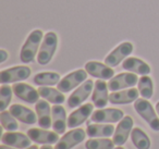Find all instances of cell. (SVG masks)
I'll return each instance as SVG.
<instances>
[{
    "instance_id": "cell-14",
    "label": "cell",
    "mask_w": 159,
    "mask_h": 149,
    "mask_svg": "<svg viewBox=\"0 0 159 149\" xmlns=\"http://www.w3.org/2000/svg\"><path fill=\"white\" fill-rule=\"evenodd\" d=\"M85 70L89 75L99 79H111L115 76V70L106 63L98 61H89L85 64Z\"/></svg>"
},
{
    "instance_id": "cell-28",
    "label": "cell",
    "mask_w": 159,
    "mask_h": 149,
    "mask_svg": "<svg viewBox=\"0 0 159 149\" xmlns=\"http://www.w3.org/2000/svg\"><path fill=\"white\" fill-rule=\"evenodd\" d=\"M86 149H113L115 142L108 137H97L91 138L85 142Z\"/></svg>"
},
{
    "instance_id": "cell-7",
    "label": "cell",
    "mask_w": 159,
    "mask_h": 149,
    "mask_svg": "<svg viewBox=\"0 0 159 149\" xmlns=\"http://www.w3.org/2000/svg\"><path fill=\"white\" fill-rule=\"evenodd\" d=\"M94 86H95V83L92 79H86L82 85H80L70 95V97L68 98V102H66L68 107L71 109H74V108H77L79 106L82 105L92 94Z\"/></svg>"
},
{
    "instance_id": "cell-18",
    "label": "cell",
    "mask_w": 159,
    "mask_h": 149,
    "mask_svg": "<svg viewBox=\"0 0 159 149\" xmlns=\"http://www.w3.org/2000/svg\"><path fill=\"white\" fill-rule=\"evenodd\" d=\"M108 84L104 79H97L94 86V92L92 95V101L94 106L98 109H102L109 102V95L108 94Z\"/></svg>"
},
{
    "instance_id": "cell-36",
    "label": "cell",
    "mask_w": 159,
    "mask_h": 149,
    "mask_svg": "<svg viewBox=\"0 0 159 149\" xmlns=\"http://www.w3.org/2000/svg\"><path fill=\"white\" fill-rule=\"evenodd\" d=\"M113 149H124L123 146H118V147H115Z\"/></svg>"
},
{
    "instance_id": "cell-11",
    "label": "cell",
    "mask_w": 159,
    "mask_h": 149,
    "mask_svg": "<svg viewBox=\"0 0 159 149\" xmlns=\"http://www.w3.org/2000/svg\"><path fill=\"white\" fill-rule=\"evenodd\" d=\"M94 112V103H84L80 106L79 109L73 111L68 118V127L76 129L80 125H82L89 116H92Z\"/></svg>"
},
{
    "instance_id": "cell-26",
    "label": "cell",
    "mask_w": 159,
    "mask_h": 149,
    "mask_svg": "<svg viewBox=\"0 0 159 149\" xmlns=\"http://www.w3.org/2000/svg\"><path fill=\"white\" fill-rule=\"evenodd\" d=\"M60 81V74L57 72H40L37 73L33 79V82L38 86L58 85Z\"/></svg>"
},
{
    "instance_id": "cell-8",
    "label": "cell",
    "mask_w": 159,
    "mask_h": 149,
    "mask_svg": "<svg viewBox=\"0 0 159 149\" xmlns=\"http://www.w3.org/2000/svg\"><path fill=\"white\" fill-rule=\"evenodd\" d=\"M139 76L135 73H120V74L113 76L111 79H109L108 88L110 92H118V90H122L124 88H131L139 83Z\"/></svg>"
},
{
    "instance_id": "cell-17",
    "label": "cell",
    "mask_w": 159,
    "mask_h": 149,
    "mask_svg": "<svg viewBox=\"0 0 159 149\" xmlns=\"http://www.w3.org/2000/svg\"><path fill=\"white\" fill-rule=\"evenodd\" d=\"M27 135L33 142L37 144H57L59 142V134L56 132L48 131L46 129H30Z\"/></svg>"
},
{
    "instance_id": "cell-12",
    "label": "cell",
    "mask_w": 159,
    "mask_h": 149,
    "mask_svg": "<svg viewBox=\"0 0 159 149\" xmlns=\"http://www.w3.org/2000/svg\"><path fill=\"white\" fill-rule=\"evenodd\" d=\"M134 121L130 115H124V118L119 122L118 126L116 127L115 134H113V142L117 146H123L128 140L131 132L133 129Z\"/></svg>"
},
{
    "instance_id": "cell-35",
    "label": "cell",
    "mask_w": 159,
    "mask_h": 149,
    "mask_svg": "<svg viewBox=\"0 0 159 149\" xmlns=\"http://www.w3.org/2000/svg\"><path fill=\"white\" fill-rule=\"evenodd\" d=\"M156 111H157V113H158V115H159V101L156 103Z\"/></svg>"
},
{
    "instance_id": "cell-19",
    "label": "cell",
    "mask_w": 159,
    "mask_h": 149,
    "mask_svg": "<svg viewBox=\"0 0 159 149\" xmlns=\"http://www.w3.org/2000/svg\"><path fill=\"white\" fill-rule=\"evenodd\" d=\"M139 89L134 87L111 92V94L109 95V102L112 105H129L131 102H135V100L139 99Z\"/></svg>"
},
{
    "instance_id": "cell-27",
    "label": "cell",
    "mask_w": 159,
    "mask_h": 149,
    "mask_svg": "<svg viewBox=\"0 0 159 149\" xmlns=\"http://www.w3.org/2000/svg\"><path fill=\"white\" fill-rule=\"evenodd\" d=\"M137 89H139L142 98L149 100L154 95V83H152V79H150V76L143 75L142 77H139V83H137Z\"/></svg>"
},
{
    "instance_id": "cell-20",
    "label": "cell",
    "mask_w": 159,
    "mask_h": 149,
    "mask_svg": "<svg viewBox=\"0 0 159 149\" xmlns=\"http://www.w3.org/2000/svg\"><path fill=\"white\" fill-rule=\"evenodd\" d=\"M9 111L11 114L16 119V120L21 121L24 124L33 125L36 122H38L37 114L30 108L25 107L23 105H19V103H14L10 107Z\"/></svg>"
},
{
    "instance_id": "cell-30",
    "label": "cell",
    "mask_w": 159,
    "mask_h": 149,
    "mask_svg": "<svg viewBox=\"0 0 159 149\" xmlns=\"http://www.w3.org/2000/svg\"><path fill=\"white\" fill-rule=\"evenodd\" d=\"M13 89L10 87V85L2 84L0 87V110L5 111L9 103L12 100V95H13Z\"/></svg>"
},
{
    "instance_id": "cell-5",
    "label": "cell",
    "mask_w": 159,
    "mask_h": 149,
    "mask_svg": "<svg viewBox=\"0 0 159 149\" xmlns=\"http://www.w3.org/2000/svg\"><path fill=\"white\" fill-rule=\"evenodd\" d=\"M32 74L31 68L27 65H16L6 69L0 72V82L1 84L19 83L21 81L27 79Z\"/></svg>"
},
{
    "instance_id": "cell-9",
    "label": "cell",
    "mask_w": 159,
    "mask_h": 149,
    "mask_svg": "<svg viewBox=\"0 0 159 149\" xmlns=\"http://www.w3.org/2000/svg\"><path fill=\"white\" fill-rule=\"evenodd\" d=\"M86 132L83 129H73L66 133L56 144L55 149H72L76 145L81 144L86 137Z\"/></svg>"
},
{
    "instance_id": "cell-32",
    "label": "cell",
    "mask_w": 159,
    "mask_h": 149,
    "mask_svg": "<svg viewBox=\"0 0 159 149\" xmlns=\"http://www.w3.org/2000/svg\"><path fill=\"white\" fill-rule=\"evenodd\" d=\"M0 149H18V148H14V147H11V146H8V145H6V144H2L1 145V147H0Z\"/></svg>"
},
{
    "instance_id": "cell-10",
    "label": "cell",
    "mask_w": 159,
    "mask_h": 149,
    "mask_svg": "<svg viewBox=\"0 0 159 149\" xmlns=\"http://www.w3.org/2000/svg\"><path fill=\"white\" fill-rule=\"evenodd\" d=\"M123 118L124 113L122 110L116 108H107L94 111L91 120L94 123H117L120 122Z\"/></svg>"
},
{
    "instance_id": "cell-23",
    "label": "cell",
    "mask_w": 159,
    "mask_h": 149,
    "mask_svg": "<svg viewBox=\"0 0 159 149\" xmlns=\"http://www.w3.org/2000/svg\"><path fill=\"white\" fill-rule=\"evenodd\" d=\"M115 126L106 123H94V124L87 125L86 133L87 136L92 138L97 137H110L115 134Z\"/></svg>"
},
{
    "instance_id": "cell-16",
    "label": "cell",
    "mask_w": 159,
    "mask_h": 149,
    "mask_svg": "<svg viewBox=\"0 0 159 149\" xmlns=\"http://www.w3.org/2000/svg\"><path fill=\"white\" fill-rule=\"evenodd\" d=\"M31 138L20 132H7L1 136V142L8 146L18 149H26L31 146Z\"/></svg>"
},
{
    "instance_id": "cell-2",
    "label": "cell",
    "mask_w": 159,
    "mask_h": 149,
    "mask_svg": "<svg viewBox=\"0 0 159 149\" xmlns=\"http://www.w3.org/2000/svg\"><path fill=\"white\" fill-rule=\"evenodd\" d=\"M58 47V35L56 32H47L37 53V62L40 65H46L52 60Z\"/></svg>"
},
{
    "instance_id": "cell-22",
    "label": "cell",
    "mask_w": 159,
    "mask_h": 149,
    "mask_svg": "<svg viewBox=\"0 0 159 149\" xmlns=\"http://www.w3.org/2000/svg\"><path fill=\"white\" fill-rule=\"evenodd\" d=\"M52 113V129L56 133L63 134L66 133L68 126V118H66V109L61 105H55L51 108Z\"/></svg>"
},
{
    "instance_id": "cell-25",
    "label": "cell",
    "mask_w": 159,
    "mask_h": 149,
    "mask_svg": "<svg viewBox=\"0 0 159 149\" xmlns=\"http://www.w3.org/2000/svg\"><path fill=\"white\" fill-rule=\"evenodd\" d=\"M131 139L137 149H149L152 142L148 135L139 127H134L131 132Z\"/></svg>"
},
{
    "instance_id": "cell-3",
    "label": "cell",
    "mask_w": 159,
    "mask_h": 149,
    "mask_svg": "<svg viewBox=\"0 0 159 149\" xmlns=\"http://www.w3.org/2000/svg\"><path fill=\"white\" fill-rule=\"evenodd\" d=\"M134 109L139 116L149 125V127L155 132H159V115L154 109L148 99L139 98L134 102Z\"/></svg>"
},
{
    "instance_id": "cell-34",
    "label": "cell",
    "mask_w": 159,
    "mask_h": 149,
    "mask_svg": "<svg viewBox=\"0 0 159 149\" xmlns=\"http://www.w3.org/2000/svg\"><path fill=\"white\" fill-rule=\"evenodd\" d=\"M26 149H39V148H38V146H37V145H32V146L27 147Z\"/></svg>"
},
{
    "instance_id": "cell-15",
    "label": "cell",
    "mask_w": 159,
    "mask_h": 149,
    "mask_svg": "<svg viewBox=\"0 0 159 149\" xmlns=\"http://www.w3.org/2000/svg\"><path fill=\"white\" fill-rule=\"evenodd\" d=\"M35 112L37 114L38 125L42 129H50L52 126V113H51V107L49 101L47 100H38L35 103Z\"/></svg>"
},
{
    "instance_id": "cell-4",
    "label": "cell",
    "mask_w": 159,
    "mask_h": 149,
    "mask_svg": "<svg viewBox=\"0 0 159 149\" xmlns=\"http://www.w3.org/2000/svg\"><path fill=\"white\" fill-rule=\"evenodd\" d=\"M87 74L89 73L86 72V70H82V69L73 71L66 74L63 79H61V81L58 83L57 88L62 93H70L71 90L79 87L86 81Z\"/></svg>"
},
{
    "instance_id": "cell-31",
    "label": "cell",
    "mask_w": 159,
    "mask_h": 149,
    "mask_svg": "<svg viewBox=\"0 0 159 149\" xmlns=\"http://www.w3.org/2000/svg\"><path fill=\"white\" fill-rule=\"evenodd\" d=\"M0 55H1V57H0V63H3V62L9 58V53H8L7 50H5V49H1V50H0Z\"/></svg>"
},
{
    "instance_id": "cell-13",
    "label": "cell",
    "mask_w": 159,
    "mask_h": 149,
    "mask_svg": "<svg viewBox=\"0 0 159 149\" xmlns=\"http://www.w3.org/2000/svg\"><path fill=\"white\" fill-rule=\"evenodd\" d=\"M13 93L19 99L27 103L34 105L39 100V93L38 89H35L33 86L25 83H14L12 86Z\"/></svg>"
},
{
    "instance_id": "cell-1",
    "label": "cell",
    "mask_w": 159,
    "mask_h": 149,
    "mask_svg": "<svg viewBox=\"0 0 159 149\" xmlns=\"http://www.w3.org/2000/svg\"><path fill=\"white\" fill-rule=\"evenodd\" d=\"M43 39H44V33L42 29H33L30 33L21 48L20 59L23 63H31L35 60L36 55L39 51Z\"/></svg>"
},
{
    "instance_id": "cell-21",
    "label": "cell",
    "mask_w": 159,
    "mask_h": 149,
    "mask_svg": "<svg viewBox=\"0 0 159 149\" xmlns=\"http://www.w3.org/2000/svg\"><path fill=\"white\" fill-rule=\"evenodd\" d=\"M122 68L125 71L139 75H149L152 72L149 64L136 57H129L122 62Z\"/></svg>"
},
{
    "instance_id": "cell-29",
    "label": "cell",
    "mask_w": 159,
    "mask_h": 149,
    "mask_svg": "<svg viewBox=\"0 0 159 149\" xmlns=\"http://www.w3.org/2000/svg\"><path fill=\"white\" fill-rule=\"evenodd\" d=\"M0 122L2 127L8 132H16L19 129V123L16 119L11 114L10 111H1L0 113Z\"/></svg>"
},
{
    "instance_id": "cell-33",
    "label": "cell",
    "mask_w": 159,
    "mask_h": 149,
    "mask_svg": "<svg viewBox=\"0 0 159 149\" xmlns=\"http://www.w3.org/2000/svg\"><path fill=\"white\" fill-rule=\"evenodd\" d=\"M39 149H55V148H52L50 145H43V146L40 147Z\"/></svg>"
},
{
    "instance_id": "cell-6",
    "label": "cell",
    "mask_w": 159,
    "mask_h": 149,
    "mask_svg": "<svg viewBox=\"0 0 159 149\" xmlns=\"http://www.w3.org/2000/svg\"><path fill=\"white\" fill-rule=\"evenodd\" d=\"M133 50H134V46L131 42L121 43L110 53H108V56L105 58V63L111 68L118 66L133 52Z\"/></svg>"
},
{
    "instance_id": "cell-24",
    "label": "cell",
    "mask_w": 159,
    "mask_h": 149,
    "mask_svg": "<svg viewBox=\"0 0 159 149\" xmlns=\"http://www.w3.org/2000/svg\"><path fill=\"white\" fill-rule=\"evenodd\" d=\"M38 93L43 99L49 101L50 103H53V105H62L66 101L64 93L60 92L58 88L56 89L50 86H39Z\"/></svg>"
}]
</instances>
